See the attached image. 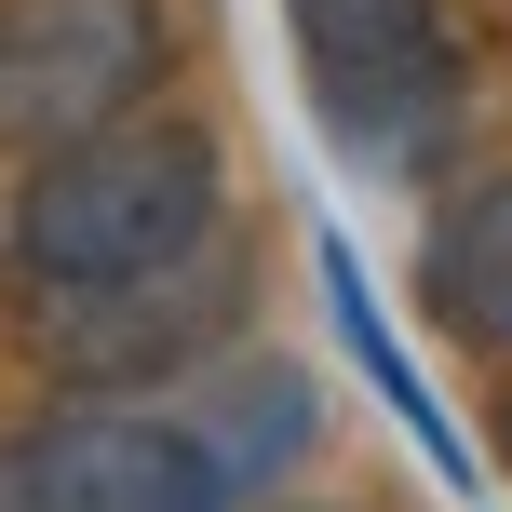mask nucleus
I'll return each instance as SVG.
<instances>
[{
  "mask_svg": "<svg viewBox=\"0 0 512 512\" xmlns=\"http://www.w3.org/2000/svg\"><path fill=\"white\" fill-rule=\"evenodd\" d=\"M216 216H230L216 135L189 108H135V122L68 135V149L27 162L14 270L41 297H149V283H176V270L216 256Z\"/></svg>",
  "mask_w": 512,
  "mask_h": 512,
  "instance_id": "obj_1",
  "label": "nucleus"
},
{
  "mask_svg": "<svg viewBox=\"0 0 512 512\" xmlns=\"http://www.w3.org/2000/svg\"><path fill=\"white\" fill-rule=\"evenodd\" d=\"M297 27L310 108L351 162H418L459 122V41H445V0H283Z\"/></svg>",
  "mask_w": 512,
  "mask_h": 512,
  "instance_id": "obj_2",
  "label": "nucleus"
},
{
  "mask_svg": "<svg viewBox=\"0 0 512 512\" xmlns=\"http://www.w3.org/2000/svg\"><path fill=\"white\" fill-rule=\"evenodd\" d=\"M162 0H0V135L14 149H68L108 135L162 95Z\"/></svg>",
  "mask_w": 512,
  "mask_h": 512,
  "instance_id": "obj_3",
  "label": "nucleus"
},
{
  "mask_svg": "<svg viewBox=\"0 0 512 512\" xmlns=\"http://www.w3.org/2000/svg\"><path fill=\"white\" fill-rule=\"evenodd\" d=\"M0 512H230V472L162 405H54L0 432Z\"/></svg>",
  "mask_w": 512,
  "mask_h": 512,
  "instance_id": "obj_4",
  "label": "nucleus"
},
{
  "mask_svg": "<svg viewBox=\"0 0 512 512\" xmlns=\"http://www.w3.org/2000/svg\"><path fill=\"white\" fill-rule=\"evenodd\" d=\"M418 310L459 351H512V176H472L418 230Z\"/></svg>",
  "mask_w": 512,
  "mask_h": 512,
  "instance_id": "obj_5",
  "label": "nucleus"
},
{
  "mask_svg": "<svg viewBox=\"0 0 512 512\" xmlns=\"http://www.w3.org/2000/svg\"><path fill=\"white\" fill-rule=\"evenodd\" d=\"M324 310H337V324H351V351H364V378L391 391V418H405V432H418V459H432L445 486H472V445L445 432V405H432V391H418V364H405V337L378 324V297H364V270H351V243H324Z\"/></svg>",
  "mask_w": 512,
  "mask_h": 512,
  "instance_id": "obj_6",
  "label": "nucleus"
},
{
  "mask_svg": "<svg viewBox=\"0 0 512 512\" xmlns=\"http://www.w3.org/2000/svg\"><path fill=\"white\" fill-rule=\"evenodd\" d=\"M216 445V472H230V499L243 486H270V472H297L310 459V378H243V405H230V432H203Z\"/></svg>",
  "mask_w": 512,
  "mask_h": 512,
  "instance_id": "obj_7",
  "label": "nucleus"
},
{
  "mask_svg": "<svg viewBox=\"0 0 512 512\" xmlns=\"http://www.w3.org/2000/svg\"><path fill=\"white\" fill-rule=\"evenodd\" d=\"M499 445H512V405H499Z\"/></svg>",
  "mask_w": 512,
  "mask_h": 512,
  "instance_id": "obj_8",
  "label": "nucleus"
}]
</instances>
